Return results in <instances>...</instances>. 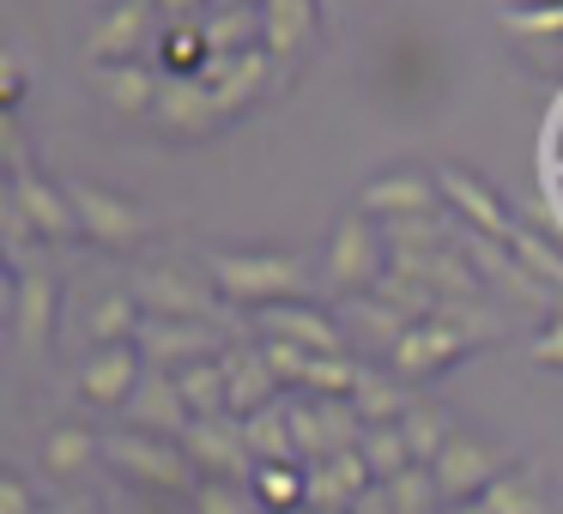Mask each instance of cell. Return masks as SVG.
Instances as JSON below:
<instances>
[{
	"mask_svg": "<svg viewBox=\"0 0 563 514\" xmlns=\"http://www.w3.org/2000/svg\"><path fill=\"white\" fill-rule=\"evenodd\" d=\"M509 248L545 291H563V243H551V236H539L533 224H521V231L509 236Z\"/></svg>",
	"mask_w": 563,
	"mask_h": 514,
	"instance_id": "obj_40",
	"label": "cell"
},
{
	"mask_svg": "<svg viewBox=\"0 0 563 514\" xmlns=\"http://www.w3.org/2000/svg\"><path fill=\"white\" fill-rule=\"evenodd\" d=\"M357 454H364V466H369V478H376V484H394V478H400L406 466H412V448H406L400 424H376V429H364Z\"/></svg>",
	"mask_w": 563,
	"mask_h": 514,
	"instance_id": "obj_37",
	"label": "cell"
},
{
	"mask_svg": "<svg viewBox=\"0 0 563 514\" xmlns=\"http://www.w3.org/2000/svg\"><path fill=\"white\" fill-rule=\"evenodd\" d=\"M55 309H62V279L49 267H19L13 272V333L31 357L55 351Z\"/></svg>",
	"mask_w": 563,
	"mask_h": 514,
	"instance_id": "obj_11",
	"label": "cell"
},
{
	"mask_svg": "<svg viewBox=\"0 0 563 514\" xmlns=\"http://www.w3.org/2000/svg\"><path fill=\"white\" fill-rule=\"evenodd\" d=\"M19 98H25V62H19V49L0 55V103H7V115H19Z\"/></svg>",
	"mask_w": 563,
	"mask_h": 514,
	"instance_id": "obj_46",
	"label": "cell"
},
{
	"mask_svg": "<svg viewBox=\"0 0 563 514\" xmlns=\"http://www.w3.org/2000/svg\"><path fill=\"white\" fill-rule=\"evenodd\" d=\"M37 454H43V472H49L55 484H79V478L103 460V442L91 436L86 424H55Z\"/></svg>",
	"mask_w": 563,
	"mask_h": 514,
	"instance_id": "obj_24",
	"label": "cell"
},
{
	"mask_svg": "<svg viewBox=\"0 0 563 514\" xmlns=\"http://www.w3.org/2000/svg\"><path fill=\"white\" fill-rule=\"evenodd\" d=\"M454 248L466 255V267L478 272V284H485V291H503L509 303H527V309H539L551 297L545 284H539L533 272L515 260L509 243H490V236H478V231H461V236H454Z\"/></svg>",
	"mask_w": 563,
	"mask_h": 514,
	"instance_id": "obj_13",
	"label": "cell"
},
{
	"mask_svg": "<svg viewBox=\"0 0 563 514\" xmlns=\"http://www.w3.org/2000/svg\"><path fill=\"white\" fill-rule=\"evenodd\" d=\"M352 514H394V509H388V490H382V484H376V490H369V496H364V502H357V509H352Z\"/></svg>",
	"mask_w": 563,
	"mask_h": 514,
	"instance_id": "obj_51",
	"label": "cell"
},
{
	"mask_svg": "<svg viewBox=\"0 0 563 514\" xmlns=\"http://www.w3.org/2000/svg\"><path fill=\"white\" fill-rule=\"evenodd\" d=\"M273 55L267 49H255V55H236V62H207V74H200V86H212V98H219V110L224 115H243L249 103L267 91V79H273Z\"/></svg>",
	"mask_w": 563,
	"mask_h": 514,
	"instance_id": "obj_22",
	"label": "cell"
},
{
	"mask_svg": "<svg viewBox=\"0 0 563 514\" xmlns=\"http://www.w3.org/2000/svg\"><path fill=\"white\" fill-rule=\"evenodd\" d=\"M533 7H551V0H533Z\"/></svg>",
	"mask_w": 563,
	"mask_h": 514,
	"instance_id": "obj_57",
	"label": "cell"
},
{
	"mask_svg": "<svg viewBox=\"0 0 563 514\" xmlns=\"http://www.w3.org/2000/svg\"><path fill=\"white\" fill-rule=\"evenodd\" d=\"M0 146H7V170H31L25 164V134H19V115H0Z\"/></svg>",
	"mask_w": 563,
	"mask_h": 514,
	"instance_id": "obj_49",
	"label": "cell"
},
{
	"mask_svg": "<svg viewBox=\"0 0 563 514\" xmlns=\"http://www.w3.org/2000/svg\"><path fill=\"white\" fill-rule=\"evenodd\" d=\"M7 200L31 219L37 243H74L79 236V219H74V200H67V182H49L43 170H19L7 182Z\"/></svg>",
	"mask_w": 563,
	"mask_h": 514,
	"instance_id": "obj_14",
	"label": "cell"
},
{
	"mask_svg": "<svg viewBox=\"0 0 563 514\" xmlns=\"http://www.w3.org/2000/svg\"><path fill=\"white\" fill-rule=\"evenodd\" d=\"M219 364H224V381H231V417H255V412H267V405L285 400V388H279V376H273L261 339L255 345L231 339V351H224Z\"/></svg>",
	"mask_w": 563,
	"mask_h": 514,
	"instance_id": "obj_20",
	"label": "cell"
},
{
	"mask_svg": "<svg viewBox=\"0 0 563 514\" xmlns=\"http://www.w3.org/2000/svg\"><path fill=\"white\" fill-rule=\"evenodd\" d=\"M134 514H164V509H152V502H140V509Z\"/></svg>",
	"mask_w": 563,
	"mask_h": 514,
	"instance_id": "obj_54",
	"label": "cell"
},
{
	"mask_svg": "<svg viewBox=\"0 0 563 514\" xmlns=\"http://www.w3.org/2000/svg\"><path fill=\"white\" fill-rule=\"evenodd\" d=\"M158 49H164V74H170V79H200V74H207V62H212L207 31H200L195 19H176V25L158 37Z\"/></svg>",
	"mask_w": 563,
	"mask_h": 514,
	"instance_id": "obj_34",
	"label": "cell"
},
{
	"mask_svg": "<svg viewBox=\"0 0 563 514\" xmlns=\"http://www.w3.org/2000/svg\"><path fill=\"white\" fill-rule=\"evenodd\" d=\"M388 490V509L394 514H442L449 509V496H442V484H437V472L430 466H406L394 484H382Z\"/></svg>",
	"mask_w": 563,
	"mask_h": 514,
	"instance_id": "obj_38",
	"label": "cell"
},
{
	"mask_svg": "<svg viewBox=\"0 0 563 514\" xmlns=\"http://www.w3.org/2000/svg\"><path fill=\"white\" fill-rule=\"evenodd\" d=\"M285 412H291V436H297V454H303V466L333 460V448H328V424H321V405L309 400V393H297V400H285Z\"/></svg>",
	"mask_w": 563,
	"mask_h": 514,
	"instance_id": "obj_42",
	"label": "cell"
},
{
	"mask_svg": "<svg viewBox=\"0 0 563 514\" xmlns=\"http://www.w3.org/2000/svg\"><path fill=\"white\" fill-rule=\"evenodd\" d=\"M176 388H183V400H188V412H195V417H231V381H224L219 357H212V364L183 369Z\"/></svg>",
	"mask_w": 563,
	"mask_h": 514,
	"instance_id": "obj_35",
	"label": "cell"
},
{
	"mask_svg": "<svg viewBox=\"0 0 563 514\" xmlns=\"http://www.w3.org/2000/svg\"><path fill=\"white\" fill-rule=\"evenodd\" d=\"M352 405H357V417H364V429H376V424H400V417L412 412V393H406V381H394L388 369H364Z\"/></svg>",
	"mask_w": 563,
	"mask_h": 514,
	"instance_id": "obj_29",
	"label": "cell"
},
{
	"mask_svg": "<svg viewBox=\"0 0 563 514\" xmlns=\"http://www.w3.org/2000/svg\"><path fill=\"white\" fill-rule=\"evenodd\" d=\"M55 514H91V509H55Z\"/></svg>",
	"mask_w": 563,
	"mask_h": 514,
	"instance_id": "obj_55",
	"label": "cell"
},
{
	"mask_svg": "<svg viewBox=\"0 0 563 514\" xmlns=\"http://www.w3.org/2000/svg\"><path fill=\"white\" fill-rule=\"evenodd\" d=\"M369 490H376V478H369V466L357 448L309 466V509H321V514H352Z\"/></svg>",
	"mask_w": 563,
	"mask_h": 514,
	"instance_id": "obj_21",
	"label": "cell"
},
{
	"mask_svg": "<svg viewBox=\"0 0 563 514\" xmlns=\"http://www.w3.org/2000/svg\"><path fill=\"white\" fill-rule=\"evenodd\" d=\"M207 272L219 284L224 303H243V309H279V303H309L316 279L297 255L285 248H212Z\"/></svg>",
	"mask_w": 563,
	"mask_h": 514,
	"instance_id": "obj_1",
	"label": "cell"
},
{
	"mask_svg": "<svg viewBox=\"0 0 563 514\" xmlns=\"http://www.w3.org/2000/svg\"><path fill=\"white\" fill-rule=\"evenodd\" d=\"M200 31H207L212 62H236V55L267 49V25H261V7H212V13L200 19Z\"/></svg>",
	"mask_w": 563,
	"mask_h": 514,
	"instance_id": "obj_23",
	"label": "cell"
},
{
	"mask_svg": "<svg viewBox=\"0 0 563 514\" xmlns=\"http://www.w3.org/2000/svg\"><path fill=\"white\" fill-rule=\"evenodd\" d=\"M98 91H103V103H110L115 115H152V110H158L164 79L152 74L146 62H128V67H103Z\"/></svg>",
	"mask_w": 563,
	"mask_h": 514,
	"instance_id": "obj_27",
	"label": "cell"
},
{
	"mask_svg": "<svg viewBox=\"0 0 563 514\" xmlns=\"http://www.w3.org/2000/svg\"><path fill=\"white\" fill-rule=\"evenodd\" d=\"M0 514H43V509H37V496H31V484H25L19 472L0 478Z\"/></svg>",
	"mask_w": 563,
	"mask_h": 514,
	"instance_id": "obj_47",
	"label": "cell"
},
{
	"mask_svg": "<svg viewBox=\"0 0 563 514\" xmlns=\"http://www.w3.org/2000/svg\"><path fill=\"white\" fill-rule=\"evenodd\" d=\"M297 514H321V509H297Z\"/></svg>",
	"mask_w": 563,
	"mask_h": 514,
	"instance_id": "obj_56",
	"label": "cell"
},
{
	"mask_svg": "<svg viewBox=\"0 0 563 514\" xmlns=\"http://www.w3.org/2000/svg\"><path fill=\"white\" fill-rule=\"evenodd\" d=\"M122 417H128V429H140V436H164V442H183L188 424H195V412H188L176 376H164V369H146V381H140L134 400L122 405Z\"/></svg>",
	"mask_w": 563,
	"mask_h": 514,
	"instance_id": "obj_17",
	"label": "cell"
},
{
	"mask_svg": "<svg viewBox=\"0 0 563 514\" xmlns=\"http://www.w3.org/2000/svg\"><path fill=\"white\" fill-rule=\"evenodd\" d=\"M255 496L267 514H297L309 509V466L303 460H285V466H261L255 472Z\"/></svg>",
	"mask_w": 563,
	"mask_h": 514,
	"instance_id": "obj_32",
	"label": "cell"
},
{
	"mask_svg": "<svg viewBox=\"0 0 563 514\" xmlns=\"http://www.w3.org/2000/svg\"><path fill=\"white\" fill-rule=\"evenodd\" d=\"M261 351H267V364H273V376H279V388H303L309 351H297V345H285V339H261Z\"/></svg>",
	"mask_w": 563,
	"mask_h": 514,
	"instance_id": "obj_45",
	"label": "cell"
},
{
	"mask_svg": "<svg viewBox=\"0 0 563 514\" xmlns=\"http://www.w3.org/2000/svg\"><path fill=\"white\" fill-rule=\"evenodd\" d=\"M152 7L158 0H110L98 19L86 25V62H91V74H103V67H128V62H140V49L152 43Z\"/></svg>",
	"mask_w": 563,
	"mask_h": 514,
	"instance_id": "obj_8",
	"label": "cell"
},
{
	"mask_svg": "<svg viewBox=\"0 0 563 514\" xmlns=\"http://www.w3.org/2000/svg\"><path fill=\"white\" fill-rule=\"evenodd\" d=\"M103 460L128 478V484H146V490H188L195 496L200 472L188 466L183 442H164V436H140V429H122V436H103Z\"/></svg>",
	"mask_w": 563,
	"mask_h": 514,
	"instance_id": "obj_5",
	"label": "cell"
},
{
	"mask_svg": "<svg viewBox=\"0 0 563 514\" xmlns=\"http://www.w3.org/2000/svg\"><path fill=\"white\" fill-rule=\"evenodd\" d=\"M454 417L442 412V405H430V400H412V412L400 417V436H406V448H412V466H437V454L449 448V436H454Z\"/></svg>",
	"mask_w": 563,
	"mask_h": 514,
	"instance_id": "obj_31",
	"label": "cell"
},
{
	"mask_svg": "<svg viewBox=\"0 0 563 514\" xmlns=\"http://www.w3.org/2000/svg\"><path fill=\"white\" fill-rule=\"evenodd\" d=\"M140 321H146V309H140L134 284H122V291H103L98 303H91V315H86L91 351H103V345H134Z\"/></svg>",
	"mask_w": 563,
	"mask_h": 514,
	"instance_id": "obj_28",
	"label": "cell"
},
{
	"mask_svg": "<svg viewBox=\"0 0 563 514\" xmlns=\"http://www.w3.org/2000/svg\"><path fill=\"white\" fill-rule=\"evenodd\" d=\"M236 333L231 327H212V321H164V315H146L134 333L146 369H164V376H183L195 364H212V357L231 351Z\"/></svg>",
	"mask_w": 563,
	"mask_h": 514,
	"instance_id": "obj_4",
	"label": "cell"
},
{
	"mask_svg": "<svg viewBox=\"0 0 563 514\" xmlns=\"http://www.w3.org/2000/svg\"><path fill=\"white\" fill-rule=\"evenodd\" d=\"M67 200H74L79 236H91L98 248H115V255H128V248H140V243L152 236V212L134 206L128 194H115V188H103V182L67 176Z\"/></svg>",
	"mask_w": 563,
	"mask_h": 514,
	"instance_id": "obj_3",
	"label": "cell"
},
{
	"mask_svg": "<svg viewBox=\"0 0 563 514\" xmlns=\"http://www.w3.org/2000/svg\"><path fill=\"white\" fill-rule=\"evenodd\" d=\"M466 351H473V339H466V333L442 327V321H418V327L394 345L388 376L394 381H430V376H442L449 364H461Z\"/></svg>",
	"mask_w": 563,
	"mask_h": 514,
	"instance_id": "obj_16",
	"label": "cell"
},
{
	"mask_svg": "<svg viewBox=\"0 0 563 514\" xmlns=\"http://www.w3.org/2000/svg\"><path fill=\"white\" fill-rule=\"evenodd\" d=\"M183 454L200 478H224V484H255L261 460L249 454L243 417H195L183 436Z\"/></svg>",
	"mask_w": 563,
	"mask_h": 514,
	"instance_id": "obj_7",
	"label": "cell"
},
{
	"mask_svg": "<svg viewBox=\"0 0 563 514\" xmlns=\"http://www.w3.org/2000/svg\"><path fill=\"white\" fill-rule=\"evenodd\" d=\"M152 122H158L170 139H207V134H219V127L231 122V115L219 110L212 86H200V79H164Z\"/></svg>",
	"mask_w": 563,
	"mask_h": 514,
	"instance_id": "obj_18",
	"label": "cell"
},
{
	"mask_svg": "<svg viewBox=\"0 0 563 514\" xmlns=\"http://www.w3.org/2000/svg\"><path fill=\"white\" fill-rule=\"evenodd\" d=\"M140 381H146L140 345H103V351H91L86 369H79V400L98 405V412H122Z\"/></svg>",
	"mask_w": 563,
	"mask_h": 514,
	"instance_id": "obj_15",
	"label": "cell"
},
{
	"mask_svg": "<svg viewBox=\"0 0 563 514\" xmlns=\"http://www.w3.org/2000/svg\"><path fill=\"white\" fill-rule=\"evenodd\" d=\"M442 206V188L437 176L424 170H382L364 182V194H357V212L376 224H394V219H437Z\"/></svg>",
	"mask_w": 563,
	"mask_h": 514,
	"instance_id": "obj_12",
	"label": "cell"
},
{
	"mask_svg": "<svg viewBox=\"0 0 563 514\" xmlns=\"http://www.w3.org/2000/svg\"><path fill=\"white\" fill-rule=\"evenodd\" d=\"M497 25L509 31L521 49H558L563 43V0H551V7H503Z\"/></svg>",
	"mask_w": 563,
	"mask_h": 514,
	"instance_id": "obj_33",
	"label": "cell"
},
{
	"mask_svg": "<svg viewBox=\"0 0 563 514\" xmlns=\"http://www.w3.org/2000/svg\"><path fill=\"white\" fill-rule=\"evenodd\" d=\"M357 376H364V364H352V357H309L297 393H309V400H352Z\"/></svg>",
	"mask_w": 563,
	"mask_h": 514,
	"instance_id": "obj_41",
	"label": "cell"
},
{
	"mask_svg": "<svg viewBox=\"0 0 563 514\" xmlns=\"http://www.w3.org/2000/svg\"><path fill=\"white\" fill-rule=\"evenodd\" d=\"M437 321H442V327H454V333H466L473 345L503 339V321L490 315L485 303H442V309H437Z\"/></svg>",
	"mask_w": 563,
	"mask_h": 514,
	"instance_id": "obj_44",
	"label": "cell"
},
{
	"mask_svg": "<svg viewBox=\"0 0 563 514\" xmlns=\"http://www.w3.org/2000/svg\"><path fill=\"white\" fill-rule=\"evenodd\" d=\"M388 272V248H382V224L364 212H345L328 236V291L340 297H364L376 291V279Z\"/></svg>",
	"mask_w": 563,
	"mask_h": 514,
	"instance_id": "obj_6",
	"label": "cell"
},
{
	"mask_svg": "<svg viewBox=\"0 0 563 514\" xmlns=\"http://www.w3.org/2000/svg\"><path fill=\"white\" fill-rule=\"evenodd\" d=\"M219 7H261V0H219Z\"/></svg>",
	"mask_w": 563,
	"mask_h": 514,
	"instance_id": "obj_53",
	"label": "cell"
},
{
	"mask_svg": "<svg viewBox=\"0 0 563 514\" xmlns=\"http://www.w3.org/2000/svg\"><path fill=\"white\" fill-rule=\"evenodd\" d=\"M158 7L170 13V25H176V19H195L200 7H212V0H158Z\"/></svg>",
	"mask_w": 563,
	"mask_h": 514,
	"instance_id": "obj_50",
	"label": "cell"
},
{
	"mask_svg": "<svg viewBox=\"0 0 563 514\" xmlns=\"http://www.w3.org/2000/svg\"><path fill=\"white\" fill-rule=\"evenodd\" d=\"M134 297L146 315H164V321H212L224 327V297L212 284V272H195L188 260H152V267L134 272Z\"/></svg>",
	"mask_w": 563,
	"mask_h": 514,
	"instance_id": "obj_2",
	"label": "cell"
},
{
	"mask_svg": "<svg viewBox=\"0 0 563 514\" xmlns=\"http://www.w3.org/2000/svg\"><path fill=\"white\" fill-rule=\"evenodd\" d=\"M437 188H442V206L461 212V231H478V236H490V243H509V236L521 231V224H515V212L503 206V194L485 182V176L461 170V164H442Z\"/></svg>",
	"mask_w": 563,
	"mask_h": 514,
	"instance_id": "obj_10",
	"label": "cell"
},
{
	"mask_svg": "<svg viewBox=\"0 0 563 514\" xmlns=\"http://www.w3.org/2000/svg\"><path fill=\"white\" fill-rule=\"evenodd\" d=\"M442 514H490V509H485V496H478V502H454V509H442Z\"/></svg>",
	"mask_w": 563,
	"mask_h": 514,
	"instance_id": "obj_52",
	"label": "cell"
},
{
	"mask_svg": "<svg viewBox=\"0 0 563 514\" xmlns=\"http://www.w3.org/2000/svg\"><path fill=\"white\" fill-rule=\"evenodd\" d=\"M255 509H261L255 484H224V478L195 484V514H255Z\"/></svg>",
	"mask_w": 563,
	"mask_h": 514,
	"instance_id": "obj_43",
	"label": "cell"
},
{
	"mask_svg": "<svg viewBox=\"0 0 563 514\" xmlns=\"http://www.w3.org/2000/svg\"><path fill=\"white\" fill-rule=\"evenodd\" d=\"M255 327L267 333V339H285V345H297V351H309V357H345V333H340V321H333L328 309H316V303H279V309H261Z\"/></svg>",
	"mask_w": 563,
	"mask_h": 514,
	"instance_id": "obj_19",
	"label": "cell"
},
{
	"mask_svg": "<svg viewBox=\"0 0 563 514\" xmlns=\"http://www.w3.org/2000/svg\"><path fill=\"white\" fill-rule=\"evenodd\" d=\"M321 7H328V0H321Z\"/></svg>",
	"mask_w": 563,
	"mask_h": 514,
	"instance_id": "obj_58",
	"label": "cell"
},
{
	"mask_svg": "<svg viewBox=\"0 0 563 514\" xmlns=\"http://www.w3.org/2000/svg\"><path fill=\"white\" fill-rule=\"evenodd\" d=\"M485 509L490 514H551L545 509V484H539L533 466H509V472L485 490Z\"/></svg>",
	"mask_w": 563,
	"mask_h": 514,
	"instance_id": "obj_36",
	"label": "cell"
},
{
	"mask_svg": "<svg viewBox=\"0 0 563 514\" xmlns=\"http://www.w3.org/2000/svg\"><path fill=\"white\" fill-rule=\"evenodd\" d=\"M376 297H382L388 309H400L412 327H418V321H437V309H442V297L430 291V284H418L412 272H394V267L376 279Z\"/></svg>",
	"mask_w": 563,
	"mask_h": 514,
	"instance_id": "obj_39",
	"label": "cell"
},
{
	"mask_svg": "<svg viewBox=\"0 0 563 514\" xmlns=\"http://www.w3.org/2000/svg\"><path fill=\"white\" fill-rule=\"evenodd\" d=\"M321 0H261V25H267V55L291 62L309 37H316Z\"/></svg>",
	"mask_w": 563,
	"mask_h": 514,
	"instance_id": "obj_25",
	"label": "cell"
},
{
	"mask_svg": "<svg viewBox=\"0 0 563 514\" xmlns=\"http://www.w3.org/2000/svg\"><path fill=\"white\" fill-rule=\"evenodd\" d=\"M527 351H533V364H539V369H563V315L551 321V327L539 333V339L527 345Z\"/></svg>",
	"mask_w": 563,
	"mask_h": 514,
	"instance_id": "obj_48",
	"label": "cell"
},
{
	"mask_svg": "<svg viewBox=\"0 0 563 514\" xmlns=\"http://www.w3.org/2000/svg\"><path fill=\"white\" fill-rule=\"evenodd\" d=\"M243 436H249V454H255L261 466H285V460H303L297 454V436H291V412L279 405H267V412L243 417Z\"/></svg>",
	"mask_w": 563,
	"mask_h": 514,
	"instance_id": "obj_30",
	"label": "cell"
},
{
	"mask_svg": "<svg viewBox=\"0 0 563 514\" xmlns=\"http://www.w3.org/2000/svg\"><path fill=\"white\" fill-rule=\"evenodd\" d=\"M437 484H442V496H449V509L454 502H478L490 484H497L503 472H509V454L503 448H490L485 436H466V429H454L449 436V448L437 454Z\"/></svg>",
	"mask_w": 563,
	"mask_h": 514,
	"instance_id": "obj_9",
	"label": "cell"
},
{
	"mask_svg": "<svg viewBox=\"0 0 563 514\" xmlns=\"http://www.w3.org/2000/svg\"><path fill=\"white\" fill-rule=\"evenodd\" d=\"M340 315H345V327H352L364 345H376L382 357H394V345H400L406 333H412V321H406L400 309H388L376 291H364V297H345V309H340Z\"/></svg>",
	"mask_w": 563,
	"mask_h": 514,
	"instance_id": "obj_26",
	"label": "cell"
}]
</instances>
